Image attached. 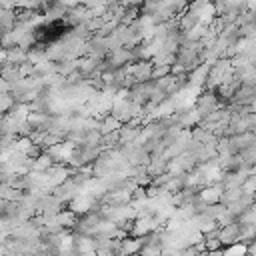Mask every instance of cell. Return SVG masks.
Wrapping results in <instances>:
<instances>
[{"label":"cell","mask_w":256,"mask_h":256,"mask_svg":"<svg viewBox=\"0 0 256 256\" xmlns=\"http://www.w3.org/2000/svg\"><path fill=\"white\" fill-rule=\"evenodd\" d=\"M222 252H224V256H246V252H248V244H244V242H238V244L226 246V248H224Z\"/></svg>","instance_id":"1"}]
</instances>
